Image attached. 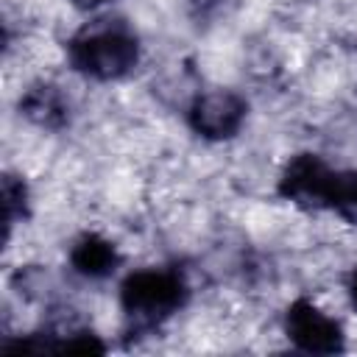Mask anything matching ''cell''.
Returning a JSON list of instances; mask_svg holds the SVG:
<instances>
[{
    "label": "cell",
    "mask_w": 357,
    "mask_h": 357,
    "mask_svg": "<svg viewBox=\"0 0 357 357\" xmlns=\"http://www.w3.org/2000/svg\"><path fill=\"white\" fill-rule=\"evenodd\" d=\"M142 56L139 36L126 20H92L67 42L70 67L89 81H120L137 70Z\"/></svg>",
    "instance_id": "cell-1"
},
{
    "label": "cell",
    "mask_w": 357,
    "mask_h": 357,
    "mask_svg": "<svg viewBox=\"0 0 357 357\" xmlns=\"http://www.w3.org/2000/svg\"><path fill=\"white\" fill-rule=\"evenodd\" d=\"M190 298L184 276L173 268H139L120 284V307L134 326H156L176 315Z\"/></svg>",
    "instance_id": "cell-2"
},
{
    "label": "cell",
    "mask_w": 357,
    "mask_h": 357,
    "mask_svg": "<svg viewBox=\"0 0 357 357\" xmlns=\"http://www.w3.org/2000/svg\"><path fill=\"white\" fill-rule=\"evenodd\" d=\"M332 176H335V167H329L318 153L304 151L287 159L276 181V192L279 198L290 201L298 209L318 212V209H326Z\"/></svg>",
    "instance_id": "cell-3"
},
{
    "label": "cell",
    "mask_w": 357,
    "mask_h": 357,
    "mask_svg": "<svg viewBox=\"0 0 357 357\" xmlns=\"http://www.w3.org/2000/svg\"><path fill=\"white\" fill-rule=\"evenodd\" d=\"M287 340L307 354H340L346 349V335L340 321L326 315L310 298H296L284 312Z\"/></svg>",
    "instance_id": "cell-4"
},
{
    "label": "cell",
    "mask_w": 357,
    "mask_h": 357,
    "mask_svg": "<svg viewBox=\"0 0 357 357\" xmlns=\"http://www.w3.org/2000/svg\"><path fill=\"white\" fill-rule=\"evenodd\" d=\"M245 114H248L245 98H240L231 89H209L192 98L187 109V123L201 139L223 142L243 128Z\"/></svg>",
    "instance_id": "cell-5"
},
{
    "label": "cell",
    "mask_w": 357,
    "mask_h": 357,
    "mask_svg": "<svg viewBox=\"0 0 357 357\" xmlns=\"http://www.w3.org/2000/svg\"><path fill=\"white\" fill-rule=\"evenodd\" d=\"M17 109L25 120H31L33 126L47 128V131H59V128L70 126V100L56 84H47V81L31 84L20 95Z\"/></svg>",
    "instance_id": "cell-6"
},
{
    "label": "cell",
    "mask_w": 357,
    "mask_h": 357,
    "mask_svg": "<svg viewBox=\"0 0 357 357\" xmlns=\"http://www.w3.org/2000/svg\"><path fill=\"white\" fill-rule=\"evenodd\" d=\"M123 257L112 240L95 231H84L70 248V268L84 279H109L120 268Z\"/></svg>",
    "instance_id": "cell-7"
},
{
    "label": "cell",
    "mask_w": 357,
    "mask_h": 357,
    "mask_svg": "<svg viewBox=\"0 0 357 357\" xmlns=\"http://www.w3.org/2000/svg\"><path fill=\"white\" fill-rule=\"evenodd\" d=\"M326 212H335L346 223L357 226V170H335L326 195Z\"/></svg>",
    "instance_id": "cell-8"
},
{
    "label": "cell",
    "mask_w": 357,
    "mask_h": 357,
    "mask_svg": "<svg viewBox=\"0 0 357 357\" xmlns=\"http://www.w3.org/2000/svg\"><path fill=\"white\" fill-rule=\"evenodd\" d=\"M22 218H28V184L20 176L6 173L3 176V226H6V237L11 234V226L20 223Z\"/></svg>",
    "instance_id": "cell-9"
},
{
    "label": "cell",
    "mask_w": 357,
    "mask_h": 357,
    "mask_svg": "<svg viewBox=\"0 0 357 357\" xmlns=\"http://www.w3.org/2000/svg\"><path fill=\"white\" fill-rule=\"evenodd\" d=\"M59 351H75V354H103L106 346L92 332H73L64 340H59Z\"/></svg>",
    "instance_id": "cell-10"
},
{
    "label": "cell",
    "mask_w": 357,
    "mask_h": 357,
    "mask_svg": "<svg viewBox=\"0 0 357 357\" xmlns=\"http://www.w3.org/2000/svg\"><path fill=\"white\" fill-rule=\"evenodd\" d=\"M223 6H226V0H187V8H190V14H192V20H209V17H215Z\"/></svg>",
    "instance_id": "cell-11"
},
{
    "label": "cell",
    "mask_w": 357,
    "mask_h": 357,
    "mask_svg": "<svg viewBox=\"0 0 357 357\" xmlns=\"http://www.w3.org/2000/svg\"><path fill=\"white\" fill-rule=\"evenodd\" d=\"M346 293H349V301H351V307L357 310V268L349 273V282H346Z\"/></svg>",
    "instance_id": "cell-12"
},
{
    "label": "cell",
    "mask_w": 357,
    "mask_h": 357,
    "mask_svg": "<svg viewBox=\"0 0 357 357\" xmlns=\"http://www.w3.org/2000/svg\"><path fill=\"white\" fill-rule=\"evenodd\" d=\"M75 8H81V11H95V8H100V6H106V3H112V0H70Z\"/></svg>",
    "instance_id": "cell-13"
}]
</instances>
